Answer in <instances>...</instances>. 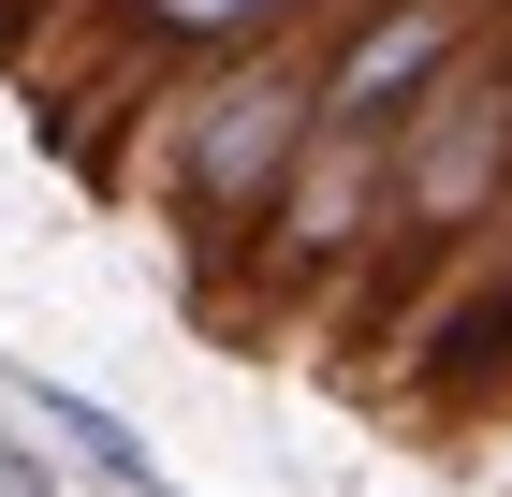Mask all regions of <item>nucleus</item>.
I'll use <instances>...</instances> for the list:
<instances>
[{
	"label": "nucleus",
	"mask_w": 512,
	"mask_h": 497,
	"mask_svg": "<svg viewBox=\"0 0 512 497\" xmlns=\"http://www.w3.org/2000/svg\"><path fill=\"white\" fill-rule=\"evenodd\" d=\"M322 30H337V15H322ZM322 30H278V44H249V59H205V74H176V103H161L147 191H161V220L191 234V249H220V264L264 234V205L293 191V161H308V132H322Z\"/></svg>",
	"instance_id": "nucleus-1"
},
{
	"label": "nucleus",
	"mask_w": 512,
	"mask_h": 497,
	"mask_svg": "<svg viewBox=\"0 0 512 497\" xmlns=\"http://www.w3.org/2000/svg\"><path fill=\"white\" fill-rule=\"evenodd\" d=\"M512 205V30L483 44L469 74H439L425 103L395 117V176H381V234L410 249V264H439V249H469L483 220Z\"/></svg>",
	"instance_id": "nucleus-2"
},
{
	"label": "nucleus",
	"mask_w": 512,
	"mask_h": 497,
	"mask_svg": "<svg viewBox=\"0 0 512 497\" xmlns=\"http://www.w3.org/2000/svg\"><path fill=\"white\" fill-rule=\"evenodd\" d=\"M498 30H512V0H337V30H322V117L337 132H395Z\"/></svg>",
	"instance_id": "nucleus-3"
},
{
	"label": "nucleus",
	"mask_w": 512,
	"mask_h": 497,
	"mask_svg": "<svg viewBox=\"0 0 512 497\" xmlns=\"http://www.w3.org/2000/svg\"><path fill=\"white\" fill-rule=\"evenodd\" d=\"M381 176H395V132H337L322 117L308 132V161H293V191L264 205V264L308 293L322 264H352L366 234H381Z\"/></svg>",
	"instance_id": "nucleus-4"
},
{
	"label": "nucleus",
	"mask_w": 512,
	"mask_h": 497,
	"mask_svg": "<svg viewBox=\"0 0 512 497\" xmlns=\"http://www.w3.org/2000/svg\"><path fill=\"white\" fill-rule=\"evenodd\" d=\"M337 0H118V44L147 74H205V59H249L278 30H322Z\"/></svg>",
	"instance_id": "nucleus-5"
},
{
	"label": "nucleus",
	"mask_w": 512,
	"mask_h": 497,
	"mask_svg": "<svg viewBox=\"0 0 512 497\" xmlns=\"http://www.w3.org/2000/svg\"><path fill=\"white\" fill-rule=\"evenodd\" d=\"M15 395H30V424H44V439H59L103 497H176V468L147 454V424H118L103 395H74V381H15Z\"/></svg>",
	"instance_id": "nucleus-6"
},
{
	"label": "nucleus",
	"mask_w": 512,
	"mask_h": 497,
	"mask_svg": "<svg viewBox=\"0 0 512 497\" xmlns=\"http://www.w3.org/2000/svg\"><path fill=\"white\" fill-rule=\"evenodd\" d=\"M0 497H59V468H44L30 439H15V424H0Z\"/></svg>",
	"instance_id": "nucleus-7"
}]
</instances>
